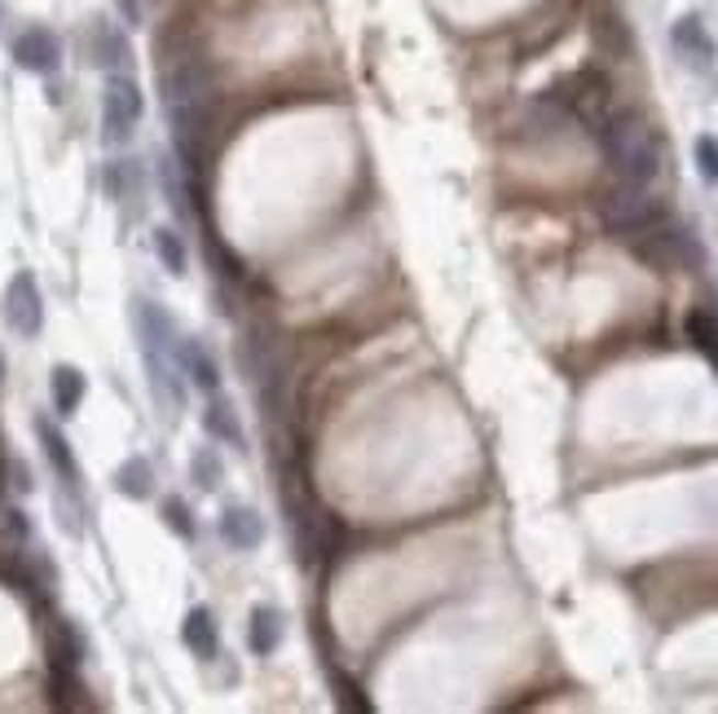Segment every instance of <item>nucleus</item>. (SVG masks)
<instances>
[{
	"label": "nucleus",
	"instance_id": "393cba45",
	"mask_svg": "<svg viewBox=\"0 0 718 714\" xmlns=\"http://www.w3.org/2000/svg\"><path fill=\"white\" fill-rule=\"evenodd\" d=\"M159 516H164V525L181 538V543H194L199 538V525H194V512H190V503L181 499V494H168L164 503H159Z\"/></svg>",
	"mask_w": 718,
	"mask_h": 714
},
{
	"label": "nucleus",
	"instance_id": "2eb2a0df",
	"mask_svg": "<svg viewBox=\"0 0 718 714\" xmlns=\"http://www.w3.org/2000/svg\"><path fill=\"white\" fill-rule=\"evenodd\" d=\"M85 657H89V639H85L80 622H71V617H54V622H49V661H54V666H71V670H80Z\"/></svg>",
	"mask_w": 718,
	"mask_h": 714
},
{
	"label": "nucleus",
	"instance_id": "a211bd4d",
	"mask_svg": "<svg viewBox=\"0 0 718 714\" xmlns=\"http://www.w3.org/2000/svg\"><path fill=\"white\" fill-rule=\"evenodd\" d=\"M282 631H287L282 609H278V604H256L251 617H247V648H251L256 657H269V652L282 644Z\"/></svg>",
	"mask_w": 718,
	"mask_h": 714
},
{
	"label": "nucleus",
	"instance_id": "bb28decb",
	"mask_svg": "<svg viewBox=\"0 0 718 714\" xmlns=\"http://www.w3.org/2000/svg\"><path fill=\"white\" fill-rule=\"evenodd\" d=\"M159 186H164V194H168V208H172L177 216H186V186H181V172H177L172 159H159Z\"/></svg>",
	"mask_w": 718,
	"mask_h": 714
},
{
	"label": "nucleus",
	"instance_id": "f8f14e48",
	"mask_svg": "<svg viewBox=\"0 0 718 714\" xmlns=\"http://www.w3.org/2000/svg\"><path fill=\"white\" fill-rule=\"evenodd\" d=\"M216 529H221L225 547H234V551H256L265 543V516L256 507H247V503H229L221 512Z\"/></svg>",
	"mask_w": 718,
	"mask_h": 714
},
{
	"label": "nucleus",
	"instance_id": "4be33fe9",
	"mask_svg": "<svg viewBox=\"0 0 718 714\" xmlns=\"http://www.w3.org/2000/svg\"><path fill=\"white\" fill-rule=\"evenodd\" d=\"M683 326H687L692 348L705 353L709 362H714V371H718V313H714V309H692Z\"/></svg>",
	"mask_w": 718,
	"mask_h": 714
},
{
	"label": "nucleus",
	"instance_id": "a878e982",
	"mask_svg": "<svg viewBox=\"0 0 718 714\" xmlns=\"http://www.w3.org/2000/svg\"><path fill=\"white\" fill-rule=\"evenodd\" d=\"M0 538H5L10 547H27L32 543V521H27L23 507H14V503L0 507Z\"/></svg>",
	"mask_w": 718,
	"mask_h": 714
},
{
	"label": "nucleus",
	"instance_id": "39448f33",
	"mask_svg": "<svg viewBox=\"0 0 718 714\" xmlns=\"http://www.w3.org/2000/svg\"><path fill=\"white\" fill-rule=\"evenodd\" d=\"M142 111H146V98H142L137 80L124 71H111L106 89H102V137H106V146H128L137 124H142Z\"/></svg>",
	"mask_w": 718,
	"mask_h": 714
},
{
	"label": "nucleus",
	"instance_id": "aec40b11",
	"mask_svg": "<svg viewBox=\"0 0 718 714\" xmlns=\"http://www.w3.org/2000/svg\"><path fill=\"white\" fill-rule=\"evenodd\" d=\"M115 490L124 494V499H133V503H146L150 494H155V468H150V459L146 455H128L120 468H115Z\"/></svg>",
	"mask_w": 718,
	"mask_h": 714
},
{
	"label": "nucleus",
	"instance_id": "f257e3e1",
	"mask_svg": "<svg viewBox=\"0 0 718 714\" xmlns=\"http://www.w3.org/2000/svg\"><path fill=\"white\" fill-rule=\"evenodd\" d=\"M604 159L613 164V172L630 186H652L661 177L665 164V142L657 133V124H648L639 111H608L595 129Z\"/></svg>",
	"mask_w": 718,
	"mask_h": 714
},
{
	"label": "nucleus",
	"instance_id": "f03ea898",
	"mask_svg": "<svg viewBox=\"0 0 718 714\" xmlns=\"http://www.w3.org/2000/svg\"><path fill=\"white\" fill-rule=\"evenodd\" d=\"M626 247H630L635 260H643L648 269H661V274H670V269H678V274L705 269V247H700V238H696L692 230H683V225H670V216H665L661 225H652V230L626 238Z\"/></svg>",
	"mask_w": 718,
	"mask_h": 714
},
{
	"label": "nucleus",
	"instance_id": "f3484780",
	"mask_svg": "<svg viewBox=\"0 0 718 714\" xmlns=\"http://www.w3.org/2000/svg\"><path fill=\"white\" fill-rule=\"evenodd\" d=\"M203 433H207L212 442H221V446L247 450V433H243V424H238L234 406H229L221 393H212V402L203 406Z\"/></svg>",
	"mask_w": 718,
	"mask_h": 714
},
{
	"label": "nucleus",
	"instance_id": "6e6552de",
	"mask_svg": "<svg viewBox=\"0 0 718 714\" xmlns=\"http://www.w3.org/2000/svg\"><path fill=\"white\" fill-rule=\"evenodd\" d=\"M36 437H41V450H45V464L54 468V477H58V486H63V494H76L80 499V464H76V450H71V442H67V433L54 424V420H45V415H36Z\"/></svg>",
	"mask_w": 718,
	"mask_h": 714
},
{
	"label": "nucleus",
	"instance_id": "5701e85b",
	"mask_svg": "<svg viewBox=\"0 0 718 714\" xmlns=\"http://www.w3.org/2000/svg\"><path fill=\"white\" fill-rule=\"evenodd\" d=\"M190 477H194V486H199L203 494H216L221 481H225V459H221V450H216V446H199V450L190 455Z\"/></svg>",
	"mask_w": 718,
	"mask_h": 714
},
{
	"label": "nucleus",
	"instance_id": "1a4fd4ad",
	"mask_svg": "<svg viewBox=\"0 0 718 714\" xmlns=\"http://www.w3.org/2000/svg\"><path fill=\"white\" fill-rule=\"evenodd\" d=\"M14 63L32 76H54L63 67V45L49 27H27L14 36Z\"/></svg>",
	"mask_w": 718,
	"mask_h": 714
},
{
	"label": "nucleus",
	"instance_id": "b1692460",
	"mask_svg": "<svg viewBox=\"0 0 718 714\" xmlns=\"http://www.w3.org/2000/svg\"><path fill=\"white\" fill-rule=\"evenodd\" d=\"M106 194H111L115 203L142 194V168H137V159H111V164H106Z\"/></svg>",
	"mask_w": 718,
	"mask_h": 714
},
{
	"label": "nucleus",
	"instance_id": "c85d7f7f",
	"mask_svg": "<svg viewBox=\"0 0 718 714\" xmlns=\"http://www.w3.org/2000/svg\"><path fill=\"white\" fill-rule=\"evenodd\" d=\"M115 10H120V19H124L128 27L142 23V0H115Z\"/></svg>",
	"mask_w": 718,
	"mask_h": 714
},
{
	"label": "nucleus",
	"instance_id": "dca6fc26",
	"mask_svg": "<svg viewBox=\"0 0 718 714\" xmlns=\"http://www.w3.org/2000/svg\"><path fill=\"white\" fill-rule=\"evenodd\" d=\"M85 393H89V380H85L80 367L58 362V367L49 371V398H54V411H58L63 420H71V415L85 406Z\"/></svg>",
	"mask_w": 718,
	"mask_h": 714
},
{
	"label": "nucleus",
	"instance_id": "20e7f679",
	"mask_svg": "<svg viewBox=\"0 0 718 714\" xmlns=\"http://www.w3.org/2000/svg\"><path fill=\"white\" fill-rule=\"evenodd\" d=\"M542 98L556 102L569 120H582V124L599 129V120L613 111V80L599 67H582V71L560 76Z\"/></svg>",
	"mask_w": 718,
	"mask_h": 714
},
{
	"label": "nucleus",
	"instance_id": "0eeeda50",
	"mask_svg": "<svg viewBox=\"0 0 718 714\" xmlns=\"http://www.w3.org/2000/svg\"><path fill=\"white\" fill-rule=\"evenodd\" d=\"M133 331L142 339V353H168L172 357V348L181 339L172 313L159 300H146V295H133Z\"/></svg>",
	"mask_w": 718,
	"mask_h": 714
},
{
	"label": "nucleus",
	"instance_id": "cd10ccee",
	"mask_svg": "<svg viewBox=\"0 0 718 714\" xmlns=\"http://www.w3.org/2000/svg\"><path fill=\"white\" fill-rule=\"evenodd\" d=\"M692 155H696V172H700V181H709V186H718V137H696V146H692Z\"/></svg>",
	"mask_w": 718,
	"mask_h": 714
},
{
	"label": "nucleus",
	"instance_id": "7ed1b4c3",
	"mask_svg": "<svg viewBox=\"0 0 718 714\" xmlns=\"http://www.w3.org/2000/svg\"><path fill=\"white\" fill-rule=\"evenodd\" d=\"M595 208H599L604 230H608L613 238H621V243L635 238V234H643V230H652V225H661V221L670 216L665 203H661L657 194H648L643 186H630V181L604 190Z\"/></svg>",
	"mask_w": 718,
	"mask_h": 714
},
{
	"label": "nucleus",
	"instance_id": "423d86ee",
	"mask_svg": "<svg viewBox=\"0 0 718 714\" xmlns=\"http://www.w3.org/2000/svg\"><path fill=\"white\" fill-rule=\"evenodd\" d=\"M5 322L10 331H19L23 339H36L45 331V295L36 287V274L32 269H19L5 287Z\"/></svg>",
	"mask_w": 718,
	"mask_h": 714
},
{
	"label": "nucleus",
	"instance_id": "c756f323",
	"mask_svg": "<svg viewBox=\"0 0 718 714\" xmlns=\"http://www.w3.org/2000/svg\"><path fill=\"white\" fill-rule=\"evenodd\" d=\"M0 380H5V362H0Z\"/></svg>",
	"mask_w": 718,
	"mask_h": 714
},
{
	"label": "nucleus",
	"instance_id": "4468645a",
	"mask_svg": "<svg viewBox=\"0 0 718 714\" xmlns=\"http://www.w3.org/2000/svg\"><path fill=\"white\" fill-rule=\"evenodd\" d=\"M181 644L199 657V661H216L221 657V631H216V617L207 604H194L181 622Z\"/></svg>",
	"mask_w": 718,
	"mask_h": 714
},
{
	"label": "nucleus",
	"instance_id": "412c9836",
	"mask_svg": "<svg viewBox=\"0 0 718 714\" xmlns=\"http://www.w3.org/2000/svg\"><path fill=\"white\" fill-rule=\"evenodd\" d=\"M150 247H155L159 265H164L172 278H186V274H190V252H186V238H181L172 225H159V230L150 234Z\"/></svg>",
	"mask_w": 718,
	"mask_h": 714
},
{
	"label": "nucleus",
	"instance_id": "9d476101",
	"mask_svg": "<svg viewBox=\"0 0 718 714\" xmlns=\"http://www.w3.org/2000/svg\"><path fill=\"white\" fill-rule=\"evenodd\" d=\"M172 362H177V371L199 389V393H221V367H216V357L194 339V335H181L177 339V348H172Z\"/></svg>",
	"mask_w": 718,
	"mask_h": 714
},
{
	"label": "nucleus",
	"instance_id": "6ab92c4d",
	"mask_svg": "<svg viewBox=\"0 0 718 714\" xmlns=\"http://www.w3.org/2000/svg\"><path fill=\"white\" fill-rule=\"evenodd\" d=\"M591 32H595V45H599V54H608V58H630V49H635V36H630V27H626V19L617 14V10H595V23H591Z\"/></svg>",
	"mask_w": 718,
	"mask_h": 714
},
{
	"label": "nucleus",
	"instance_id": "ddd939ff",
	"mask_svg": "<svg viewBox=\"0 0 718 714\" xmlns=\"http://www.w3.org/2000/svg\"><path fill=\"white\" fill-rule=\"evenodd\" d=\"M670 45H674V54H678L687 67H696V71H705V67L714 63V41H709L700 14H683V19L670 27Z\"/></svg>",
	"mask_w": 718,
	"mask_h": 714
},
{
	"label": "nucleus",
	"instance_id": "9b49d317",
	"mask_svg": "<svg viewBox=\"0 0 718 714\" xmlns=\"http://www.w3.org/2000/svg\"><path fill=\"white\" fill-rule=\"evenodd\" d=\"M128 58H133V54H128V36H124L111 19H93V23H89V63L102 67V71L111 76V71H124Z\"/></svg>",
	"mask_w": 718,
	"mask_h": 714
}]
</instances>
